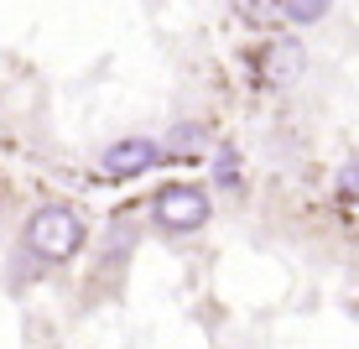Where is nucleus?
<instances>
[{
  "label": "nucleus",
  "instance_id": "2",
  "mask_svg": "<svg viewBox=\"0 0 359 349\" xmlns=\"http://www.w3.org/2000/svg\"><path fill=\"white\" fill-rule=\"evenodd\" d=\"M146 219L167 240H188V235L208 230V219H214V188L208 183H188V178L162 183V188L146 198Z\"/></svg>",
  "mask_w": 359,
  "mask_h": 349
},
{
  "label": "nucleus",
  "instance_id": "8",
  "mask_svg": "<svg viewBox=\"0 0 359 349\" xmlns=\"http://www.w3.org/2000/svg\"><path fill=\"white\" fill-rule=\"evenodd\" d=\"M42 271H53L47 261H36L27 245H16V256H11V266H6V277H11V292H27L32 282H42Z\"/></svg>",
  "mask_w": 359,
  "mask_h": 349
},
{
  "label": "nucleus",
  "instance_id": "6",
  "mask_svg": "<svg viewBox=\"0 0 359 349\" xmlns=\"http://www.w3.org/2000/svg\"><path fill=\"white\" fill-rule=\"evenodd\" d=\"M208 188L214 193H245V157H240V146L219 141L214 152H208Z\"/></svg>",
  "mask_w": 359,
  "mask_h": 349
},
{
  "label": "nucleus",
  "instance_id": "3",
  "mask_svg": "<svg viewBox=\"0 0 359 349\" xmlns=\"http://www.w3.org/2000/svg\"><path fill=\"white\" fill-rule=\"evenodd\" d=\"M167 162L156 136H115V141L99 152V178L104 183H135L146 172H156Z\"/></svg>",
  "mask_w": 359,
  "mask_h": 349
},
{
  "label": "nucleus",
  "instance_id": "9",
  "mask_svg": "<svg viewBox=\"0 0 359 349\" xmlns=\"http://www.w3.org/2000/svg\"><path fill=\"white\" fill-rule=\"evenodd\" d=\"M135 235H141V224H135V219H115V224H109V235H104V261L130 256L135 251Z\"/></svg>",
  "mask_w": 359,
  "mask_h": 349
},
{
  "label": "nucleus",
  "instance_id": "4",
  "mask_svg": "<svg viewBox=\"0 0 359 349\" xmlns=\"http://www.w3.org/2000/svg\"><path fill=\"white\" fill-rule=\"evenodd\" d=\"M261 73H266V84L271 89H287V84H297L307 73V53H302V42L297 37H276V42L261 53Z\"/></svg>",
  "mask_w": 359,
  "mask_h": 349
},
{
  "label": "nucleus",
  "instance_id": "11",
  "mask_svg": "<svg viewBox=\"0 0 359 349\" xmlns=\"http://www.w3.org/2000/svg\"><path fill=\"white\" fill-rule=\"evenodd\" d=\"M0 209H6V198H0Z\"/></svg>",
  "mask_w": 359,
  "mask_h": 349
},
{
  "label": "nucleus",
  "instance_id": "1",
  "mask_svg": "<svg viewBox=\"0 0 359 349\" xmlns=\"http://www.w3.org/2000/svg\"><path fill=\"white\" fill-rule=\"evenodd\" d=\"M16 245H27L36 261H47V266L57 271V266H68V261H79L89 251L94 235H89V219H83L73 204H36L32 214L21 219Z\"/></svg>",
  "mask_w": 359,
  "mask_h": 349
},
{
  "label": "nucleus",
  "instance_id": "5",
  "mask_svg": "<svg viewBox=\"0 0 359 349\" xmlns=\"http://www.w3.org/2000/svg\"><path fill=\"white\" fill-rule=\"evenodd\" d=\"M162 152H167V162H208L214 136H208L203 120H172L162 131Z\"/></svg>",
  "mask_w": 359,
  "mask_h": 349
},
{
  "label": "nucleus",
  "instance_id": "10",
  "mask_svg": "<svg viewBox=\"0 0 359 349\" xmlns=\"http://www.w3.org/2000/svg\"><path fill=\"white\" fill-rule=\"evenodd\" d=\"M333 193H339V204L359 209V157H349V162L339 167V178H333Z\"/></svg>",
  "mask_w": 359,
  "mask_h": 349
},
{
  "label": "nucleus",
  "instance_id": "7",
  "mask_svg": "<svg viewBox=\"0 0 359 349\" xmlns=\"http://www.w3.org/2000/svg\"><path fill=\"white\" fill-rule=\"evenodd\" d=\"M276 16L287 27H318L333 16V0H276Z\"/></svg>",
  "mask_w": 359,
  "mask_h": 349
}]
</instances>
